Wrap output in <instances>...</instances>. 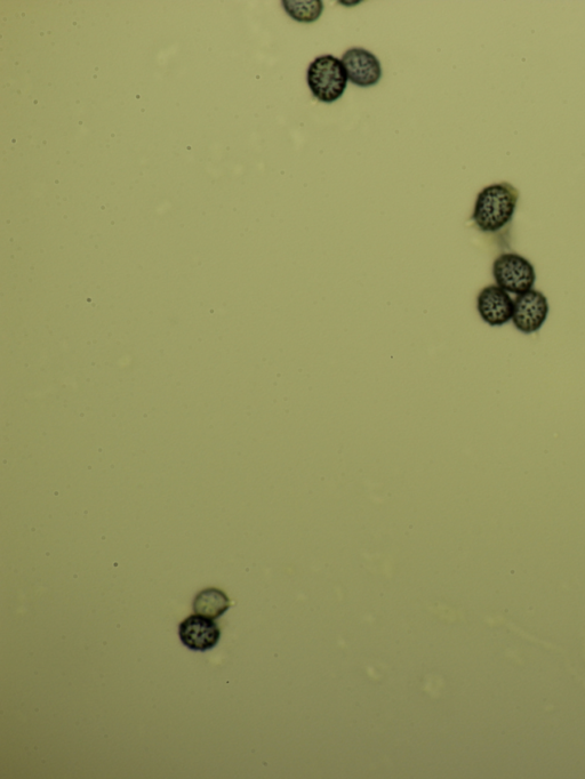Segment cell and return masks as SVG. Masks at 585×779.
I'll return each instance as SVG.
<instances>
[{"label":"cell","mask_w":585,"mask_h":779,"mask_svg":"<svg viewBox=\"0 0 585 779\" xmlns=\"http://www.w3.org/2000/svg\"><path fill=\"white\" fill-rule=\"evenodd\" d=\"M519 198V191L512 184H491L479 192L471 220L483 234H500L514 220Z\"/></svg>","instance_id":"6da1fadb"},{"label":"cell","mask_w":585,"mask_h":779,"mask_svg":"<svg viewBox=\"0 0 585 779\" xmlns=\"http://www.w3.org/2000/svg\"><path fill=\"white\" fill-rule=\"evenodd\" d=\"M348 75L342 60L327 54L310 63L307 83L312 95L323 103H334L346 93Z\"/></svg>","instance_id":"7a4b0ae2"},{"label":"cell","mask_w":585,"mask_h":779,"mask_svg":"<svg viewBox=\"0 0 585 779\" xmlns=\"http://www.w3.org/2000/svg\"><path fill=\"white\" fill-rule=\"evenodd\" d=\"M495 285L510 294H522L533 289L536 281L534 265L518 253H503L492 267Z\"/></svg>","instance_id":"3957f363"},{"label":"cell","mask_w":585,"mask_h":779,"mask_svg":"<svg viewBox=\"0 0 585 779\" xmlns=\"http://www.w3.org/2000/svg\"><path fill=\"white\" fill-rule=\"evenodd\" d=\"M514 300L515 308L511 321L517 331L526 335L540 332L550 312L547 296L533 288L518 294Z\"/></svg>","instance_id":"277c9868"},{"label":"cell","mask_w":585,"mask_h":779,"mask_svg":"<svg viewBox=\"0 0 585 779\" xmlns=\"http://www.w3.org/2000/svg\"><path fill=\"white\" fill-rule=\"evenodd\" d=\"M515 300L498 285L485 286L477 295L478 315L492 327L507 325L514 315Z\"/></svg>","instance_id":"5b68a950"},{"label":"cell","mask_w":585,"mask_h":779,"mask_svg":"<svg viewBox=\"0 0 585 779\" xmlns=\"http://www.w3.org/2000/svg\"><path fill=\"white\" fill-rule=\"evenodd\" d=\"M349 82L360 88L379 84L382 78V66L378 56L365 48L352 47L342 56Z\"/></svg>","instance_id":"8992f818"},{"label":"cell","mask_w":585,"mask_h":779,"mask_svg":"<svg viewBox=\"0 0 585 779\" xmlns=\"http://www.w3.org/2000/svg\"><path fill=\"white\" fill-rule=\"evenodd\" d=\"M179 636L187 648L206 652L218 645L221 630L212 618L195 614L180 624Z\"/></svg>","instance_id":"52a82bcc"},{"label":"cell","mask_w":585,"mask_h":779,"mask_svg":"<svg viewBox=\"0 0 585 779\" xmlns=\"http://www.w3.org/2000/svg\"><path fill=\"white\" fill-rule=\"evenodd\" d=\"M230 607V600L226 593L218 589H207L199 592L194 601L195 614L216 620Z\"/></svg>","instance_id":"ba28073f"},{"label":"cell","mask_w":585,"mask_h":779,"mask_svg":"<svg viewBox=\"0 0 585 779\" xmlns=\"http://www.w3.org/2000/svg\"><path fill=\"white\" fill-rule=\"evenodd\" d=\"M282 5L290 18L304 24L317 22L325 8L322 0H283Z\"/></svg>","instance_id":"9c48e42d"}]
</instances>
